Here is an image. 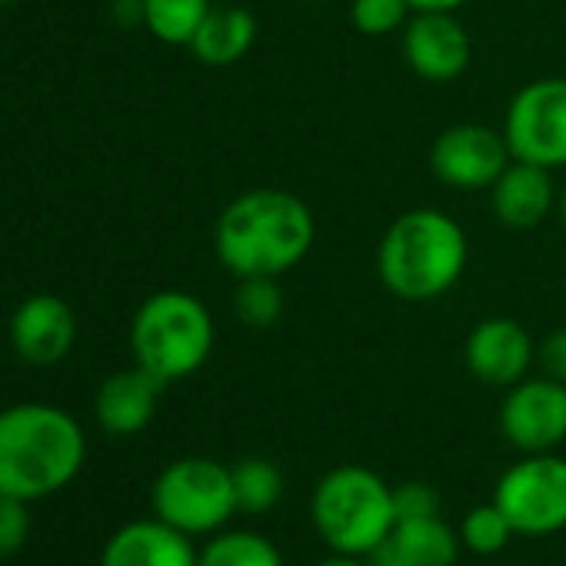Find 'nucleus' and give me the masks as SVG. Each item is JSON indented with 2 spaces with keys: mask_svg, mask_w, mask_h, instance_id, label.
I'll list each match as a JSON object with an SVG mask.
<instances>
[{
  "mask_svg": "<svg viewBox=\"0 0 566 566\" xmlns=\"http://www.w3.org/2000/svg\"><path fill=\"white\" fill-rule=\"evenodd\" d=\"M503 130L483 124H453L430 147V170L440 184L457 190L493 187L510 164Z\"/></svg>",
  "mask_w": 566,
  "mask_h": 566,
  "instance_id": "obj_9",
  "label": "nucleus"
},
{
  "mask_svg": "<svg viewBox=\"0 0 566 566\" xmlns=\"http://www.w3.org/2000/svg\"><path fill=\"white\" fill-rule=\"evenodd\" d=\"M493 503L520 536L559 533L566 526V460L553 453H526L500 476Z\"/></svg>",
  "mask_w": 566,
  "mask_h": 566,
  "instance_id": "obj_7",
  "label": "nucleus"
},
{
  "mask_svg": "<svg viewBox=\"0 0 566 566\" xmlns=\"http://www.w3.org/2000/svg\"><path fill=\"white\" fill-rule=\"evenodd\" d=\"M164 387L167 384H160L144 367L117 370L97 387L94 417L111 437H134L150 427Z\"/></svg>",
  "mask_w": 566,
  "mask_h": 566,
  "instance_id": "obj_15",
  "label": "nucleus"
},
{
  "mask_svg": "<svg viewBox=\"0 0 566 566\" xmlns=\"http://www.w3.org/2000/svg\"><path fill=\"white\" fill-rule=\"evenodd\" d=\"M403 57L417 77L450 84L470 67L473 44L453 14H417L403 28Z\"/></svg>",
  "mask_w": 566,
  "mask_h": 566,
  "instance_id": "obj_13",
  "label": "nucleus"
},
{
  "mask_svg": "<svg viewBox=\"0 0 566 566\" xmlns=\"http://www.w3.org/2000/svg\"><path fill=\"white\" fill-rule=\"evenodd\" d=\"M197 566H283V559L266 536L250 530H227L197 549Z\"/></svg>",
  "mask_w": 566,
  "mask_h": 566,
  "instance_id": "obj_20",
  "label": "nucleus"
},
{
  "mask_svg": "<svg viewBox=\"0 0 566 566\" xmlns=\"http://www.w3.org/2000/svg\"><path fill=\"white\" fill-rule=\"evenodd\" d=\"M510 536H513V526L496 503L473 506L460 523V543L476 556H496L500 549H506Z\"/></svg>",
  "mask_w": 566,
  "mask_h": 566,
  "instance_id": "obj_23",
  "label": "nucleus"
},
{
  "mask_svg": "<svg viewBox=\"0 0 566 566\" xmlns=\"http://www.w3.org/2000/svg\"><path fill=\"white\" fill-rule=\"evenodd\" d=\"M549 174L553 170H543L536 164L510 160L506 170L490 187L493 217L503 227H513V230L539 227L549 217L553 203H556V190H553Z\"/></svg>",
  "mask_w": 566,
  "mask_h": 566,
  "instance_id": "obj_16",
  "label": "nucleus"
},
{
  "mask_svg": "<svg viewBox=\"0 0 566 566\" xmlns=\"http://www.w3.org/2000/svg\"><path fill=\"white\" fill-rule=\"evenodd\" d=\"M311 516L321 539L334 553L367 556L377 543H384L397 523L394 486L377 476L370 467H337L331 470L311 500Z\"/></svg>",
  "mask_w": 566,
  "mask_h": 566,
  "instance_id": "obj_5",
  "label": "nucleus"
},
{
  "mask_svg": "<svg viewBox=\"0 0 566 566\" xmlns=\"http://www.w3.org/2000/svg\"><path fill=\"white\" fill-rule=\"evenodd\" d=\"M11 347L31 367H54L77 344V314L57 294H31L11 317Z\"/></svg>",
  "mask_w": 566,
  "mask_h": 566,
  "instance_id": "obj_11",
  "label": "nucleus"
},
{
  "mask_svg": "<svg viewBox=\"0 0 566 566\" xmlns=\"http://www.w3.org/2000/svg\"><path fill=\"white\" fill-rule=\"evenodd\" d=\"M207 14L210 0H144V28L170 48H190Z\"/></svg>",
  "mask_w": 566,
  "mask_h": 566,
  "instance_id": "obj_19",
  "label": "nucleus"
},
{
  "mask_svg": "<svg viewBox=\"0 0 566 566\" xmlns=\"http://www.w3.org/2000/svg\"><path fill=\"white\" fill-rule=\"evenodd\" d=\"M233 473V493H237V510L240 513H266L280 503L283 496V473L276 463L263 457H247L230 467Z\"/></svg>",
  "mask_w": 566,
  "mask_h": 566,
  "instance_id": "obj_21",
  "label": "nucleus"
},
{
  "mask_svg": "<svg viewBox=\"0 0 566 566\" xmlns=\"http://www.w3.org/2000/svg\"><path fill=\"white\" fill-rule=\"evenodd\" d=\"M87 460V433L64 407L14 403L0 410V493L24 503L71 486Z\"/></svg>",
  "mask_w": 566,
  "mask_h": 566,
  "instance_id": "obj_2",
  "label": "nucleus"
},
{
  "mask_svg": "<svg viewBox=\"0 0 566 566\" xmlns=\"http://www.w3.org/2000/svg\"><path fill=\"white\" fill-rule=\"evenodd\" d=\"M390 539L407 556L410 566H453L460 556V536L437 516H417V520H397L390 530Z\"/></svg>",
  "mask_w": 566,
  "mask_h": 566,
  "instance_id": "obj_18",
  "label": "nucleus"
},
{
  "mask_svg": "<svg viewBox=\"0 0 566 566\" xmlns=\"http://www.w3.org/2000/svg\"><path fill=\"white\" fill-rule=\"evenodd\" d=\"M463 357H467V370L480 384L513 387L530 374V367L536 360V347L520 321L486 317L470 331Z\"/></svg>",
  "mask_w": 566,
  "mask_h": 566,
  "instance_id": "obj_12",
  "label": "nucleus"
},
{
  "mask_svg": "<svg viewBox=\"0 0 566 566\" xmlns=\"http://www.w3.org/2000/svg\"><path fill=\"white\" fill-rule=\"evenodd\" d=\"M314 237V213L297 193L256 187L223 207L213 230V250L237 280L283 276L311 253Z\"/></svg>",
  "mask_w": 566,
  "mask_h": 566,
  "instance_id": "obj_1",
  "label": "nucleus"
},
{
  "mask_svg": "<svg viewBox=\"0 0 566 566\" xmlns=\"http://www.w3.org/2000/svg\"><path fill=\"white\" fill-rule=\"evenodd\" d=\"M410 0H354L350 21L364 38H387L410 21Z\"/></svg>",
  "mask_w": 566,
  "mask_h": 566,
  "instance_id": "obj_24",
  "label": "nucleus"
},
{
  "mask_svg": "<svg viewBox=\"0 0 566 566\" xmlns=\"http://www.w3.org/2000/svg\"><path fill=\"white\" fill-rule=\"evenodd\" d=\"M154 513L187 536L217 533L237 510L230 467L210 457H180L154 480Z\"/></svg>",
  "mask_w": 566,
  "mask_h": 566,
  "instance_id": "obj_6",
  "label": "nucleus"
},
{
  "mask_svg": "<svg viewBox=\"0 0 566 566\" xmlns=\"http://www.w3.org/2000/svg\"><path fill=\"white\" fill-rule=\"evenodd\" d=\"M394 510H397V520L437 516L440 496L427 483H403V486H394Z\"/></svg>",
  "mask_w": 566,
  "mask_h": 566,
  "instance_id": "obj_26",
  "label": "nucleus"
},
{
  "mask_svg": "<svg viewBox=\"0 0 566 566\" xmlns=\"http://www.w3.org/2000/svg\"><path fill=\"white\" fill-rule=\"evenodd\" d=\"M31 503L0 493V559L18 556L31 536Z\"/></svg>",
  "mask_w": 566,
  "mask_h": 566,
  "instance_id": "obj_25",
  "label": "nucleus"
},
{
  "mask_svg": "<svg viewBox=\"0 0 566 566\" xmlns=\"http://www.w3.org/2000/svg\"><path fill=\"white\" fill-rule=\"evenodd\" d=\"M233 314L253 331H266L283 317V291L276 276H243L233 291Z\"/></svg>",
  "mask_w": 566,
  "mask_h": 566,
  "instance_id": "obj_22",
  "label": "nucleus"
},
{
  "mask_svg": "<svg viewBox=\"0 0 566 566\" xmlns=\"http://www.w3.org/2000/svg\"><path fill=\"white\" fill-rule=\"evenodd\" d=\"M11 4H18V0H0V11H4V8H11Z\"/></svg>",
  "mask_w": 566,
  "mask_h": 566,
  "instance_id": "obj_32",
  "label": "nucleus"
},
{
  "mask_svg": "<svg viewBox=\"0 0 566 566\" xmlns=\"http://www.w3.org/2000/svg\"><path fill=\"white\" fill-rule=\"evenodd\" d=\"M256 41V21L243 8H210L197 38L190 41V54L207 67H233L250 54Z\"/></svg>",
  "mask_w": 566,
  "mask_h": 566,
  "instance_id": "obj_17",
  "label": "nucleus"
},
{
  "mask_svg": "<svg viewBox=\"0 0 566 566\" xmlns=\"http://www.w3.org/2000/svg\"><path fill=\"white\" fill-rule=\"evenodd\" d=\"M217 327L203 301L187 291L150 294L130 324V350L137 367L154 374L160 384L193 377L213 350Z\"/></svg>",
  "mask_w": 566,
  "mask_h": 566,
  "instance_id": "obj_4",
  "label": "nucleus"
},
{
  "mask_svg": "<svg viewBox=\"0 0 566 566\" xmlns=\"http://www.w3.org/2000/svg\"><path fill=\"white\" fill-rule=\"evenodd\" d=\"M367 563H370V566H410L407 556L397 549V543H394L390 536H387L384 543H377V546L367 553Z\"/></svg>",
  "mask_w": 566,
  "mask_h": 566,
  "instance_id": "obj_28",
  "label": "nucleus"
},
{
  "mask_svg": "<svg viewBox=\"0 0 566 566\" xmlns=\"http://www.w3.org/2000/svg\"><path fill=\"white\" fill-rule=\"evenodd\" d=\"M503 137L513 160L543 170L566 167V77H543L520 87L506 107Z\"/></svg>",
  "mask_w": 566,
  "mask_h": 566,
  "instance_id": "obj_8",
  "label": "nucleus"
},
{
  "mask_svg": "<svg viewBox=\"0 0 566 566\" xmlns=\"http://www.w3.org/2000/svg\"><path fill=\"white\" fill-rule=\"evenodd\" d=\"M559 213H563V227H566V187H563V200H559Z\"/></svg>",
  "mask_w": 566,
  "mask_h": 566,
  "instance_id": "obj_31",
  "label": "nucleus"
},
{
  "mask_svg": "<svg viewBox=\"0 0 566 566\" xmlns=\"http://www.w3.org/2000/svg\"><path fill=\"white\" fill-rule=\"evenodd\" d=\"M467 253V233L450 213L417 207L387 227L377 247V273L403 304H430L463 276Z\"/></svg>",
  "mask_w": 566,
  "mask_h": 566,
  "instance_id": "obj_3",
  "label": "nucleus"
},
{
  "mask_svg": "<svg viewBox=\"0 0 566 566\" xmlns=\"http://www.w3.org/2000/svg\"><path fill=\"white\" fill-rule=\"evenodd\" d=\"M467 0H410L413 14H457Z\"/></svg>",
  "mask_w": 566,
  "mask_h": 566,
  "instance_id": "obj_29",
  "label": "nucleus"
},
{
  "mask_svg": "<svg viewBox=\"0 0 566 566\" xmlns=\"http://www.w3.org/2000/svg\"><path fill=\"white\" fill-rule=\"evenodd\" d=\"M193 536L154 520H134L111 533L101 549V566H197Z\"/></svg>",
  "mask_w": 566,
  "mask_h": 566,
  "instance_id": "obj_14",
  "label": "nucleus"
},
{
  "mask_svg": "<svg viewBox=\"0 0 566 566\" xmlns=\"http://www.w3.org/2000/svg\"><path fill=\"white\" fill-rule=\"evenodd\" d=\"M500 430L523 453H553L566 440V384L553 377L513 384L500 407Z\"/></svg>",
  "mask_w": 566,
  "mask_h": 566,
  "instance_id": "obj_10",
  "label": "nucleus"
},
{
  "mask_svg": "<svg viewBox=\"0 0 566 566\" xmlns=\"http://www.w3.org/2000/svg\"><path fill=\"white\" fill-rule=\"evenodd\" d=\"M317 566H370V563H367V556L334 553V556H327V559H324V563H317Z\"/></svg>",
  "mask_w": 566,
  "mask_h": 566,
  "instance_id": "obj_30",
  "label": "nucleus"
},
{
  "mask_svg": "<svg viewBox=\"0 0 566 566\" xmlns=\"http://www.w3.org/2000/svg\"><path fill=\"white\" fill-rule=\"evenodd\" d=\"M536 357H539L543 377H553V380L566 384V327H563V331H553V334L539 344Z\"/></svg>",
  "mask_w": 566,
  "mask_h": 566,
  "instance_id": "obj_27",
  "label": "nucleus"
}]
</instances>
